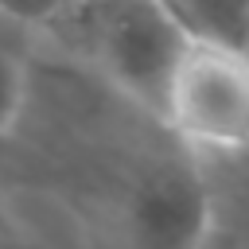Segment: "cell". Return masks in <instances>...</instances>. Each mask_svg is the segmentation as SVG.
I'll use <instances>...</instances> for the list:
<instances>
[{
  "mask_svg": "<svg viewBox=\"0 0 249 249\" xmlns=\"http://www.w3.org/2000/svg\"><path fill=\"white\" fill-rule=\"evenodd\" d=\"M70 0H0V16L23 27H51Z\"/></svg>",
  "mask_w": 249,
  "mask_h": 249,
  "instance_id": "6",
  "label": "cell"
},
{
  "mask_svg": "<svg viewBox=\"0 0 249 249\" xmlns=\"http://www.w3.org/2000/svg\"><path fill=\"white\" fill-rule=\"evenodd\" d=\"M179 140L210 152L249 148V51L187 43L160 117Z\"/></svg>",
  "mask_w": 249,
  "mask_h": 249,
  "instance_id": "2",
  "label": "cell"
},
{
  "mask_svg": "<svg viewBox=\"0 0 249 249\" xmlns=\"http://www.w3.org/2000/svg\"><path fill=\"white\" fill-rule=\"evenodd\" d=\"M51 31H58V39L121 97L163 117L187 39L160 0H70Z\"/></svg>",
  "mask_w": 249,
  "mask_h": 249,
  "instance_id": "1",
  "label": "cell"
},
{
  "mask_svg": "<svg viewBox=\"0 0 249 249\" xmlns=\"http://www.w3.org/2000/svg\"><path fill=\"white\" fill-rule=\"evenodd\" d=\"M187 43L249 51V0H160Z\"/></svg>",
  "mask_w": 249,
  "mask_h": 249,
  "instance_id": "4",
  "label": "cell"
},
{
  "mask_svg": "<svg viewBox=\"0 0 249 249\" xmlns=\"http://www.w3.org/2000/svg\"><path fill=\"white\" fill-rule=\"evenodd\" d=\"M128 249H202L210 233V195L183 163H152L136 175L121 214Z\"/></svg>",
  "mask_w": 249,
  "mask_h": 249,
  "instance_id": "3",
  "label": "cell"
},
{
  "mask_svg": "<svg viewBox=\"0 0 249 249\" xmlns=\"http://www.w3.org/2000/svg\"><path fill=\"white\" fill-rule=\"evenodd\" d=\"M19 105H23V66L12 51L0 47V140L12 132Z\"/></svg>",
  "mask_w": 249,
  "mask_h": 249,
  "instance_id": "5",
  "label": "cell"
}]
</instances>
